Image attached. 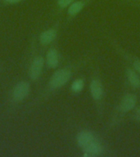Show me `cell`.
Listing matches in <instances>:
<instances>
[{
    "mask_svg": "<svg viewBox=\"0 0 140 157\" xmlns=\"http://www.w3.org/2000/svg\"><path fill=\"white\" fill-rule=\"evenodd\" d=\"M57 31L55 29H49L44 30L39 35V42L43 45H49L56 39Z\"/></svg>",
    "mask_w": 140,
    "mask_h": 157,
    "instance_id": "cell-12",
    "label": "cell"
},
{
    "mask_svg": "<svg viewBox=\"0 0 140 157\" xmlns=\"http://www.w3.org/2000/svg\"><path fill=\"white\" fill-rule=\"evenodd\" d=\"M136 120H138V121H139V122H140V118H139V119H137Z\"/></svg>",
    "mask_w": 140,
    "mask_h": 157,
    "instance_id": "cell-18",
    "label": "cell"
},
{
    "mask_svg": "<svg viewBox=\"0 0 140 157\" xmlns=\"http://www.w3.org/2000/svg\"><path fill=\"white\" fill-rule=\"evenodd\" d=\"M45 64V59L38 56L33 60L29 68V77L31 80H37L40 77Z\"/></svg>",
    "mask_w": 140,
    "mask_h": 157,
    "instance_id": "cell-4",
    "label": "cell"
},
{
    "mask_svg": "<svg viewBox=\"0 0 140 157\" xmlns=\"http://www.w3.org/2000/svg\"><path fill=\"white\" fill-rule=\"evenodd\" d=\"M98 139L95 133L91 130H82L76 135V143L81 150Z\"/></svg>",
    "mask_w": 140,
    "mask_h": 157,
    "instance_id": "cell-7",
    "label": "cell"
},
{
    "mask_svg": "<svg viewBox=\"0 0 140 157\" xmlns=\"http://www.w3.org/2000/svg\"><path fill=\"white\" fill-rule=\"evenodd\" d=\"M125 78L128 84L134 89L140 88V75L131 66L125 68Z\"/></svg>",
    "mask_w": 140,
    "mask_h": 157,
    "instance_id": "cell-9",
    "label": "cell"
},
{
    "mask_svg": "<svg viewBox=\"0 0 140 157\" xmlns=\"http://www.w3.org/2000/svg\"><path fill=\"white\" fill-rule=\"evenodd\" d=\"M83 156L84 157H96L102 155L105 151L103 143L98 139L93 141L92 143L82 149Z\"/></svg>",
    "mask_w": 140,
    "mask_h": 157,
    "instance_id": "cell-6",
    "label": "cell"
},
{
    "mask_svg": "<svg viewBox=\"0 0 140 157\" xmlns=\"http://www.w3.org/2000/svg\"><path fill=\"white\" fill-rule=\"evenodd\" d=\"M74 69L72 67H64L59 69L52 74L49 81V87L51 90H56L65 86L72 78Z\"/></svg>",
    "mask_w": 140,
    "mask_h": 157,
    "instance_id": "cell-3",
    "label": "cell"
},
{
    "mask_svg": "<svg viewBox=\"0 0 140 157\" xmlns=\"http://www.w3.org/2000/svg\"><path fill=\"white\" fill-rule=\"evenodd\" d=\"M140 118V107L138 108L137 110H135V115H134V120L139 119Z\"/></svg>",
    "mask_w": 140,
    "mask_h": 157,
    "instance_id": "cell-16",
    "label": "cell"
},
{
    "mask_svg": "<svg viewBox=\"0 0 140 157\" xmlns=\"http://www.w3.org/2000/svg\"><path fill=\"white\" fill-rule=\"evenodd\" d=\"M3 1L7 3H10V4H15V3L21 2L22 0H3Z\"/></svg>",
    "mask_w": 140,
    "mask_h": 157,
    "instance_id": "cell-15",
    "label": "cell"
},
{
    "mask_svg": "<svg viewBox=\"0 0 140 157\" xmlns=\"http://www.w3.org/2000/svg\"><path fill=\"white\" fill-rule=\"evenodd\" d=\"M30 91V85L27 81L17 83L12 90V98L16 101H21L26 98Z\"/></svg>",
    "mask_w": 140,
    "mask_h": 157,
    "instance_id": "cell-5",
    "label": "cell"
},
{
    "mask_svg": "<svg viewBox=\"0 0 140 157\" xmlns=\"http://www.w3.org/2000/svg\"><path fill=\"white\" fill-rule=\"evenodd\" d=\"M93 1V0H76L67 7V15L70 17H76Z\"/></svg>",
    "mask_w": 140,
    "mask_h": 157,
    "instance_id": "cell-8",
    "label": "cell"
},
{
    "mask_svg": "<svg viewBox=\"0 0 140 157\" xmlns=\"http://www.w3.org/2000/svg\"><path fill=\"white\" fill-rule=\"evenodd\" d=\"M45 62H46L47 66L51 69H55L58 66L59 53L56 48H52L47 52Z\"/></svg>",
    "mask_w": 140,
    "mask_h": 157,
    "instance_id": "cell-11",
    "label": "cell"
},
{
    "mask_svg": "<svg viewBox=\"0 0 140 157\" xmlns=\"http://www.w3.org/2000/svg\"><path fill=\"white\" fill-rule=\"evenodd\" d=\"M89 93L94 101L98 112L102 115L105 102V88L98 75H93L89 83Z\"/></svg>",
    "mask_w": 140,
    "mask_h": 157,
    "instance_id": "cell-2",
    "label": "cell"
},
{
    "mask_svg": "<svg viewBox=\"0 0 140 157\" xmlns=\"http://www.w3.org/2000/svg\"><path fill=\"white\" fill-rule=\"evenodd\" d=\"M85 82L83 78H78L75 79L72 82L71 85V90L74 93H80L82 92V90L84 88Z\"/></svg>",
    "mask_w": 140,
    "mask_h": 157,
    "instance_id": "cell-13",
    "label": "cell"
},
{
    "mask_svg": "<svg viewBox=\"0 0 140 157\" xmlns=\"http://www.w3.org/2000/svg\"><path fill=\"white\" fill-rule=\"evenodd\" d=\"M138 102V97L135 93H128L122 96L120 98L115 110H113V115L111 118L109 126L114 127L119 124L125 115L134 109Z\"/></svg>",
    "mask_w": 140,
    "mask_h": 157,
    "instance_id": "cell-1",
    "label": "cell"
},
{
    "mask_svg": "<svg viewBox=\"0 0 140 157\" xmlns=\"http://www.w3.org/2000/svg\"><path fill=\"white\" fill-rule=\"evenodd\" d=\"M75 1L76 0H57L56 4L61 9H65L66 7H68Z\"/></svg>",
    "mask_w": 140,
    "mask_h": 157,
    "instance_id": "cell-14",
    "label": "cell"
},
{
    "mask_svg": "<svg viewBox=\"0 0 140 157\" xmlns=\"http://www.w3.org/2000/svg\"><path fill=\"white\" fill-rule=\"evenodd\" d=\"M125 2H137V1H140V0H125Z\"/></svg>",
    "mask_w": 140,
    "mask_h": 157,
    "instance_id": "cell-17",
    "label": "cell"
},
{
    "mask_svg": "<svg viewBox=\"0 0 140 157\" xmlns=\"http://www.w3.org/2000/svg\"><path fill=\"white\" fill-rule=\"evenodd\" d=\"M113 46H115L116 50L121 54V56H122L126 61H128L130 62V64L131 65V67L134 69V71H137L138 73L140 75V58L135 57L134 56L130 55V53H128L127 52L124 51L123 49L120 48L119 45H116V44H113Z\"/></svg>",
    "mask_w": 140,
    "mask_h": 157,
    "instance_id": "cell-10",
    "label": "cell"
}]
</instances>
